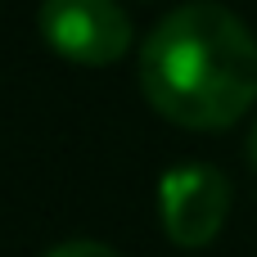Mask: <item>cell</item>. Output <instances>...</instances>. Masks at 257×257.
I'll return each mask as SVG.
<instances>
[{"label":"cell","instance_id":"5","mask_svg":"<svg viewBox=\"0 0 257 257\" xmlns=\"http://www.w3.org/2000/svg\"><path fill=\"white\" fill-rule=\"evenodd\" d=\"M248 163H253V172H257V122H253V131H248Z\"/></svg>","mask_w":257,"mask_h":257},{"label":"cell","instance_id":"3","mask_svg":"<svg viewBox=\"0 0 257 257\" xmlns=\"http://www.w3.org/2000/svg\"><path fill=\"white\" fill-rule=\"evenodd\" d=\"M158 212L176 248H203L226 226L230 181L212 163H181L158 181Z\"/></svg>","mask_w":257,"mask_h":257},{"label":"cell","instance_id":"4","mask_svg":"<svg viewBox=\"0 0 257 257\" xmlns=\"http://www.w3.org/2000/svg\"><path fill=\"white\" fill-rule=\"evenodd\" d=\"M45 257H122V253L108 248V244H99V239H68V244L50 248Z\"/></svg>","mask_w":257,"mask_h":257},{"label":"cell","instance_id":"2","mask_svg":"<svg viewBox=\"0 0 257 257\" xmlns=\"http://www.w3.org/2000/svg\"><path fill=\"white\" fill-rule=\"evenodd\" d=\"M41 36L72 63L104 68L131 45V18L117 0H41Z\"/></svg>","mask_w":257,"mask_h":257},{"label":"cell","instance_id":"1","mask_svg":"<svg viewBox=\"0 0 257 257\" xmlns=\"http://www.w3.org/2000/svg\"><path fill=\"white\" fill-rule=\"evenodd\" d=\"M140 90L167 122L221 131L257 99V36L226 5L190 0L145 36Z\"/></svg>","mask_w":257,"mask_h":257}]
</instances>
